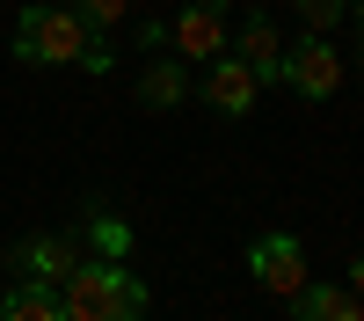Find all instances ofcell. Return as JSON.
<instances>
[{"instance_id": "obj_1", "label": "cell", "mask_w": 364, "mask_h": 321, "mask_svg": "<svg viewBox=\"0 0 364 321\" xmlns=\"http://www.w3.org/2000/svg\"><path fill=\"white\" fill-rule=\"evenodd\" d=\"M58 307L66 321H146V285L124 270V263H73L58 278Z\"/></svg>"}, {"instance_id": "obj_2", "label": "cell", "mask_w": 364, "mask_h": 321, "mask_svg": "<svg viewBox=\"0 0 364 321\" xmlns=\"http://www.w3.org/2000/svg\"><path fill=\"white\" fill-rule=\"evenodd\" d=\"M87 22L73 8H22L15 22V58L22 66H73V58H87Z\"/></svg>"}, {"instance_id": "obj_3", "label": "cell", "mask_w": 364, "mask_h": 321, "mask_svg": "<svg viewBox=\"0 0 364 321\" xmlns=\"http://www.w3.org/2000/svg\"><path fill=\"white\" fill-rule=\"evenodd\" d=\"M248 278L262 285V292H291L306 285V241H299V233H262V241L248 248Z\"/></svg>"}, {"instance_id": "obj_4", "label": "cell", "mask_w": 364, "mask_h": 321, "mask_svg": "<svg viewBox=\"0 0 364 321\" xmlns=\"http://www.w3.org/2000/svg\"><path fill=\"white\" fill-rule=\"evenodd\" d=\"M277 80H284V88H299L306 102H328V95L343 88V58L328 51L321 37H306V44H291V51L277 58Z\"/></svg>"}, {"instance_id": "obj_5", "label": "cell", "mask_w": 364, "mask_h": 321, "mask_svg": "<svg viewBox=\"0 0 364 321\" xmlns=\"http://www.w3.org/2000/svg\"><path fill=\"white\" fill-rule=\"evenodd\" d=\"M255 88H262V80L240 66V58H226V51L204 58V102L219 110V117H248V110H255Z\"/></svg>"}, {"instance_id": "obj_6", "label": "cell", "mask_w": 364, "mask_h": 321, "mask_svg": "<svg viewBox=\"0 0 364 321\" xmlns=\"http://www.w3.org/2000/svg\"><path fill=\"white\" fill-rule=\"evenodd\" d=\"M168 37L190 51V58H219V51H226V8H219V0H197V8L175 15Z\"/></svg>"}, {"instance_id": "obj_7", "label": "cell", "mask_w": 364, "mask_h": 321, "mask_svg": "<svg viewBox=\"0 0 364 321\" xmlns=\"http://www.w3.org/2000/svg\"><path fill=\"white\" fill-rule=\"evenodd\" d=\"M291 321H364L350 285H299L291 292Z\"/></svg>"}, {"instance_id": "obj_8", "label": "cell", "mask_w": 364, "mask_h": 321, "mask_svg": "<svg viewBox=\"0 0 364 321\" xmlns=\"http://www.w3.org/2000/svg\"><path fill=\"white\" fill-rule=\"evenodd\" d=\"M15 270H22V278H37V285H58V278L73 270V248H66V241H51V233H37V241H22V248H15Z\"/></svg>"}, {"instance_id": "obj_9", "label": "cell", "mask_w": 364, "mask_h": 321, "mask_svg": "<svg viewBox=\"0 0 364 321\" xmlns=\"http://www.w3.org/2000/svg\"><path fill=\"white\" fill-rule=\"evenodd\" d=\"M0 321H66V307H58V285L22 278L8 300H0Z\"/></svg>"}, {"instance_id": "obj_10", "label": "cell", "mask_w": 364, "mask_h": 321, "mask_svg": "<svg viewBox=\"0 0 364 321\" xmlns=\"http://www.w3.org/2000/svg\"><path fill=\"white\" fill-rule=\"evenodd\" d=\"M277 58H284V37H277V22H248L240 29V66H248L255 80H277Z\"/></svg>"}, {"instance_id": "obj_11", "label": "cell", "mask_w": 364, "mask_h": 321, "mask_svg": "<svg viewBox=\"0 0 364 321\" xmlns=\"http://www.w3.org/2000/svg\"><path fill=\"white\" fill-rule=\"evenodd\" d=\"M182 95H190V73H182L175 58H161V66L139 73V102H146V110H175Z\"/></svg>"}, {"instance_id": "obj_12", "label": "cell", "mask_w": 364, "mask_h": 321, "mask_svg": "<svg viewBox=\"0 0 364 321\" xmlns=\"http://www.w3.org/2000/svg\"><path fill=\"white\" fill-rule=\"evenodd\" d=\"M291 8L306 15V29H314V37H321V29H336V22L350 15V0H291Z\"/></svg>"}, {"instance_id": "obj_13", "label": "cell", "mask_w": 364, "mask_h": 321, "mask_svg": "<svg viewBox=\"0 0 364 321\" xmlns=\"http://www.w3.org/2000/svg\"><path fill=\"white\" fill-rule=\"evenodd\" d=\"M73 15L87 29H117V22H124V0H73Z\"/></svg>"}, {"instance_id": "obj_14", "label": "cell", "mask_w": 364, "mask_h": 321, "mask_svg": "<svg viewBox=\"0 0 364 321\" xmlns=\"http://www.w3.org/2000/svg\"><path fill=\"white\" fill-rule=\"evenodd\" d=\"M95 248H102L109 263L124 256V248H132V233H124V219H95Z\"/></svg>"}]
</instances>
